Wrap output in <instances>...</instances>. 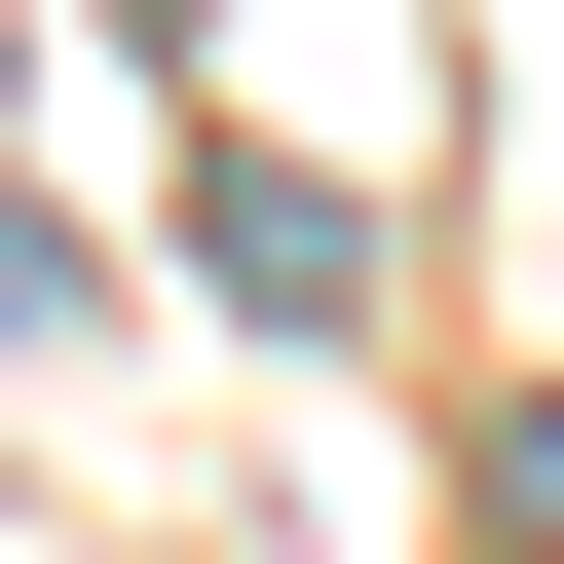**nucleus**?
<instances>
[{
    "instance_id": "1",
    "label": "nucleus",
    "mask_w": 564,
    "mask_h": 564,
    "mask_svg": "<svg viewBox=\"0 0 564 564\" xmlns=\"http://www.w3.org/2000/svg\"><path fill=\"white\" fill-rule=\"evenodd\" d=\"M489 527H527V564H564V414H527V489H489Z\"/></svg>"
}]
</instances>
